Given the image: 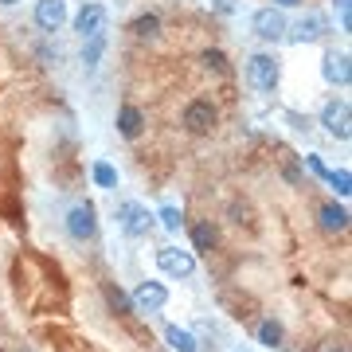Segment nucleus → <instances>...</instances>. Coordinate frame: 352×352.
<instances>
[{"mask_svg": "<svg viewBox=\"0 0 352 352\" xmlns=\"http://www.w3.org/2000/svg\"><path fill=\"white\" fill-rule=\"evenodd\" d=\"M286 16H282V8H274V4H270V8H258V12L251 16V32L258 39H266V43H282V39H286Z\"/></svg>", "mask_w": 352, "mask_h": 352, "instance_id": "obj_5", "label": "nucleus"}, {"mask_svg": "<svg viewBox=\"0 0 352 352\" xmlns=\"http://www.w3.org/2000/svg\"><path fill=\"white\" fill-rule=\"evenodd\" d=\"M325 36H329V24H325V16H317V12L302 16L294 28H286L289 43H317V39H325Z\"/></svg>", "mask_w": 352, "mask_h": 352, "instance_id": "obj_10", "label": "nucleus"}, {"mask_svg": "<svg viewBox=\"0 0 352 352\" xmlns=\"http://www.w3.org/2000/svg\"><path fill=\"white\" fill-rule=\"evenodd\" d=\"M164 344H168L173 352H200V340L180 325H164Z\"/></svg>", "mask_w": 352, "mask_h": 352, "instance_id": "obj_16", "label": "nucleus"}, {"mask_svg": "<svg viewBox=\"0 0 352 352\" xmlns=\"http://www.w3.org/2000/svg\"><path fill=\"white\" fill-rule=\"evenodd\" d=\"M0 4H4V8H12V4H20V0H0Z\"/></svg>", "mask_w": 352, "mask_h": 352, "instance_id": "obj_28", "label": "nucleus"}, {"mask_svg": "<svg viewBox=\"0 0 352 352\" xmlns=\"http://www.w3.org/2000/svg\"><path fill=\"white\" fill-rule=\"evenodd\" d=\"M102 51H106V32H98V36L82 39V67H87V71H94V67H98Z\"/></svg>", "mask_w": 352, "mask_h": 352, "instance_id": "obj_19", "label": "nucleus"}, {"mask_svg": "<svg viewBox=\"0 0 352 352\" xmlns=\"http://www.w3.org/2000/svg\"><path fill=\"white\" fill-rule=\"evenodd\" d=\"M90 176H94V184H98V188H106V192L118 188V168H113V164H106V161H94Z\"/></svg>", "mask_w": 352, "mask_h": 352, "instance_id": "obj_20", "label": "nucleus"}, {"mask_svg": "<svg viewBox=\"0 0 352 352\" xmlns=\"http://www.w3.org/2000/svg\"><path fill=\"white\" fill-rule=\"evenodd\" d=\"M321 126H325L329 138L349 141L352 138V106L344 98H329L325 106H321Z\"/></svg>", "mask_w": 352, "mask_h": 352, "instance_id": "obj_2", "label": "nucleus"}, {"mask_svg": "<svg viewBox=\"0 0 352 352\" xmlns=\"http://www.w3.org/2000/svg\"><path fill=\"white\" fill-rule=\"evenodd\" d=\"M102 28H106V8L102 4H82L75 16V32L82 39H90V36H98Z\"/></svg>", "mask_w": 352, "mask_h": 352, "instance_id": "obj_12", "label": "nucleus"}, {"mask_svg": "<svg viewBox=\"0 0 352 352\" xmlns=\"http://www.w3.org/2000/svg\"><path fill=\"white\" fill-rule=\"evenodd\" d=\"M200 63L208 67L212 75H227V71H231V63H227V55H223V51H212V47H208V51L200 55Z\"/></svg>", "mask_w": 352, "mask_h": 352, "instance_id": "obj_23", "label": "nucleus"}, {"mask_svg": "<svg viewBox=\"0 0 352 352\" xmlns=\"http://www.w3.org/2000/svg\"><path fill=\"white\" fill-rule=\"evenodd\" d=\"M215 247H219V231H215L208 219L192 227V254H212Z\"/></svg>", "mask_w": 352, "mask_h": 352, "instance_id": "obj_15", "label": "nucleus"}, {"mask_svg": "<svg viewBox=\"0 0 352 352\" xmlns=\"http://www.w3.org/2000/svg\"><path fill=\"white\" fill-rule=\"evenodd\" d=\"M321 78H325L329 87H349L352 82L349 51H325V59H321Z\"/></svg>", "mask_w": 352, "mask_h": 352, "instance_id": "obj_8", "label": "nucleus"}, {"mask_svg": "<svg viewBox=\"0 0 352 352\" xmlns=\"http://www.w3.org/2000/svg\"><path fill=\"white\" fill-rule=\"evenodd\" d=\"M129 32H133L138 39H157V36H161V16H157V12H141Z\"/></svg>", "mask_w": 352, "mask_h": 352, "instance_id": "obj_18", "label": "nucleus"}, {"mask_svg": "<svg viewBox=\"0 0 352 352\" xmlns=\"http://www.w3.org/2000/svg\"><path fill=\"white\" fill-rule=\"evenodd\" d=\"M168 305V289L161 282H141L133 289V314H161Z\"/></svg>", "mask_w": 352, "mask_h": 352, "instance_id": "obj_9", "label": "nucleus"}, {"mask_svg": "<svg viewBox=\"0 0 352 352\" xmlns=\"http://www.w3.org/2000/svg\"><path fill=\"white\" fill-rule=\"evenodd\" d=\"M337 352H344V349H337Z\"/></svg>", "mask_w": 352, "mask_h": 352, "instance_id": "obj_30", "label": "nucleus"}, {"mask_svg": "<svg viewBox=\"0 0 352 352\" xmlns=\"http://www.w3.org/2000/svg\"><path fill=\"white\" fill-rule=\"evenodd\" d=\"M231 352H247V349H231Z\"/></svg>", "mask_w": 352, "mask_h": 352, "instance_id": "obj_29", "label": "nucleus"}, {"mask_svg": "<svg viewBox=\"0 0 352 352\" xmlns=\"http://www.w3.org/2000/svg\"><path fill=\"white\" fill-rule=\"evenodd\" d=\"M317 223H321V231H329V235H340V231H349V208H344V204H337V200L321 204Z\"/></svg>", "mask_w": 352, "mask_h": 352, "instance_id": "obj_13", "label": "nucleus"}, {"mask_svg": "<svg viewBox=\"0 0 352 352\" xmlns=\"http://www.w3.org/2000/svg\"><path fill=\"white\" fill-rule=\"evenodd\" d=\"M298 4H305V0H274V8H298Z\"/></svg>", "mask_w": 352, "mask_h": 352, "instance_id": "obj_27", "label": "nucleus"}, {"mask_svg": "<svg viewBox=\"0 0 352 352\" xmlns=\"http://www.w3.org/2000/svg\"><path fill=\"white\" fill-rule=\"evenodd\" d=\"M157 266H161V274H168V278H192L196 274V254L180 251V247H161V251H157Z\"/></svg>", "mask_w": 352, "mask_h": 352, "instance_id": "obj_7", "label": "nucleus"}, {"mask_svg": "<svg viewBox=\"0 0 352 352\" xmlns=\"http://www.w3.org/2000/svg\"><path fill=\"white\" fill-rule=\"evenodd\" d=\"M67 235L75 243H90L98 235V212H94V204H75L71 212H67Z\"/></svg>", "mask_w": 352, "mask_h": 352, "instance_id": "obj_3", "label": "nucleus"}, {"mask_svg": "<svg viewBox=\"0 0 352 352\" xmlns=\"http://www.w3.org/2000/svg\"><path fill=\"white\" fill-rule=\"evenodd\" d=\"M118 227L126 231V235H133V239H141V235H149L153 223H157V215H149V208H141V204L126 200V204H118Z\"/></svg>", "mask_w": 352, "mask_h": 352, "instance_id": "obj_4", "label": "nucleus"}, {"mask_svg": "<svg viewBox=\"0 0 352 352\" xmlns=\"http://www.w3.org/2000/svg\"><path fill=\"white\" fill-rule=\"evenodd\" d=\"M278 78H282V63H278V55L258 51V55L247 59V82H251L254 90L270 94V90H278Z\"/></svg>", "mask_w": 352, "mask_h": 352, "instance_id": "obj_1", "label": "nucleus"}, {"mask_svg": "<svg viewBox=\"0 0 352 352\" xmlns=\"http://www.w3.org/2000/svg\"><path fill=\"white\" fill-rule=\"evenodd\" d=\"M215 122H219V110H215V102H208V98H192L188 106H184V129H188V133H196V138L212 133Z\"/></svg>", "mask_w": 352, "mask_h": 352, "instance_id": "obj_6", "label": "nucleus"}, {"mask_svg": "<svg viewBox=\"0 0 352 352\" xmlns=\"http://www.w3.org/2000/svg\"><path fill=\"white\" fill-rule=\"evenodd\" d=\"M333 8L340 16V32H352V4L349 0H333Z\"/></svg>", "mask_w": 352, "mask_h": 352, "instance_id": "obj_25", "label": "nucleus"}, {"mask_svg": "<svg viewBox=\"0 0 352 352\" xmlns=\"http://www.w3.org/2000/svg\"><path fill=\"white\" fill-rule=\"evenodd\" d=\"M118 133L126 141H138L145 133V110L141 106H122L118 110Z\"/></svg>", "mask_w": 352, "mask_h": 352, "instance_id": "obj_14", "label": "nucleus"}, {"mask_svg": "<svg viewBox=\"0 0 352 352\" xmlns=\"http://www.w3.org/2000/svg\"><path fill=\"white\" fill-rule=\"evenodd\" d=\"M305 164H309V168H314L317 176H325L329 168H325V161H321V157H305Z\"/></svg>", "mask_w": 352, "mask_h": 352, "instance_id": "obj_26", "label": "nucleus"}, {"mask_svg": "<svg viewBox=\"0 0 352 352\" xmlns=\"http://www.w3.org/2000/svg\"><path fill=\"white\" fill-rule=\"evenodd\" d=\"M325 180L333 184V188H337V196H340V200H344V196H352V173H349V168H337V173L329 168V173H325Z\"/></svg>", "mask_w": 352, "mask_h": 352, "instance_id": "obj_22", "label": "nucleus"}, {"mask_svg": "<svg viewBox=\"0 0 352 352\" xmlns=\"http://www.w3.org/2000/svg\"><path fill=\"white\" fill-rule=\"evenodd\" d=\"M157 219H161V227H164V231H180V223H184V215H180V208H173V204H164Z\"/></svg>", "mask_w": 352, "mask_h": 352, "instance_id": "obj_24", "label": "nucleus"}, {"mask_svg": "<svg viewBox=\"0 0 352 352\" xmlns=\"http://www.w3.org/2000/svg\"><path fill=\"white\" fill-rule=\"evenodd\" d=\"M36 28L39 32H59L67 24V0H36Z\"/></svg>", "mask_w": 352, "mask_h": 352, "instance_id": "obj_11", "label": "nucleus"}, {"mask_svg": "<svg viewBox=\"0 0 352 352\" xmlns=\"http://www.w3.org/2000/svg\"><path fill=\"white\" fill-rule=\"evenodd\" d=\"M258 340H263L266 349H282V344H286V329H282V321L266 317L263 325H258Z\"/></svg>", "mask_w": 352, "mask_h": 352, "instance_id": "obj_17", "label": "nucleus"}, {"mask_svg": "<svg viewBox=\"0 0 352 352\" xmlns=\"http://www.w3.org/2000/svg\"><path fill=\"white\" fill-rule=\"evenodd\" d=\"M106 302H110L113 314H133V298H129L126 289H118L113 282H106Z\"/></svg>", "mask_w": 352, "mask_h": 352, "instance_id": "obj_21", "label": "nucleus"}]
</instances>
